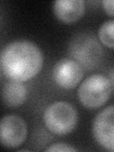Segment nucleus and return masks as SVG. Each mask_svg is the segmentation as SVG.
Masks as SVG:
<instances>
[{
    "label": "nucleus",
    "instance_id": "obj_3",
    "mask_svg": "<svg viewBox=\"0 0 114 152\" xmlns=\"http://www.w3.org/2000/svg\"><path fill=\"white\" fill-rule=\"evenodd\" d=\"M113 83L103 74H93L81 84L78 98L87 108L95 109L106 104L110 98Z\"/></svg>",
    "mask_w": 114,
    "mask_h": 152
},
{
    "label": "nucleus",
    "instance_id": "obj_9",
    "mask_svg": "<svg viewBox=\"0 0 114 152\" xmlns=\"http://www.w3.org/2000/svg\"><path fill=\"white\" fill-rule=\"evenodd\" d=\"M27 88L21 82L11 80L4 85L2 99L9 107H18L25 103L27 99Z\"/></svg>",
    "mask_w": 114,
    "mask_h": 152
},
{
    "label": "nucleus",
    "instance_id": "obj_12",
    "mask_svg": "<svg viewBox=\"0 0 114 152\" xmlns=\"http://www.w3.org/2000/svg\"><path fill=\"white\" fill-rule=\"evenodd\" d=\"M103 8L107 14L110 16H113V1L112 0H104L102 2Z\"/></svg>",
    "mask_w": 114,
    "mask_h": 152
},
{
    "label": "nucleus",
    "instance_id": "obj_6",
    "mask_svg": "<svg viewBox=\"0 0 114 152\" xmlns=\"http://www.w3.org/2000/svg\"><path fill=\"white\" fill-rule=\"evenodd\" d=\"M114 108L109 106L100 112L95 117L93 122V135L96 142L107 150L112 152L113 145V131H114Z\"/></svg>",
    "mask_w": 114,
    "mask_h": 152
},
{
    "label": "nucleus",
    "instance_id": "obj_8",
    "mask_svg": "<svg viewBox=\"0 0 114 152\" xmlns=\"http://www.w3.org/2000/svg\"><path fill=\"white\" fill-rule=\"evenodd\" d=\"M53 11L60 21L70 24L83 16L85 4L82 0H57L53 4Z\"/></svg>",
    "mask_w": 114,
    "mask_h": 152
},
{
    "label": "nucleus",
    "instance_id": "obj_7",
    "mask_svg": "<svg viewBox=\"0 0 114 152\" xmlns=\"http://www.w3.org/2000/svg\"><path fill=\"white\" fill-rule=\"evenodd\" d=\"M84 70L77 62L71 59H62L53 66L52 76L59 87L71 89L77 86L83 78Z\"/></svg>",
    "mask_w": 114,
    "mask_h": 152
},
{
    "label": "nucleus",
    "instance_id": "obj_11",
    "mask_svg": "<svg viewBox=\"0 0 114 152\" xmlns=\"http://www.w3.org/2000/svg\"><path fill=\"white\" fill-rule=\"evenodd\" d=\"M46 151H64V152H73L77 151V149L74 148L71 145L65 144V142H56V144L51 145L49 148H47Z\"/></svg>",
    "mask_w": 114,
    "mask_h": 152
},
{
    "label": "nucleus",
    "instance_id": "obj_1",
    "mask_svg": "<svg viewBox=\"0 0 114 152\" xmlns=\"http://www.w3.org/2000/svg\"><path fill=\"white\" fill-rule=\"evenodd\" d=\"M0 63L3 72L10 80L22 83L33 78L40 71L43 54L34 43L14 41L2 50Z\"/></svg>",
    "mask_w": 114,
    "mask_h": 152
},
{
    "label": "nucleus",
    "instance_id": "obj_5",
    "mask_svg": "<svg viewBox=\"0 0 114 152\" xmlns=\"http://www.w3.org/2000/svg\"><path fill=\"white\" fill-rule=\"evenodd\" d=\"M27 133V124L20 116L7 115L0 119V145L4 147L15 148L21 145Z\"/></svg>",
    "mask_w": 114,
    "mask_h": 152
},
{
    "label": "nucleus",
    "instance_id": "obj_10",
    "mask_svg": "<svg viewBox=\"0 0 114 152\" xmlns=\"http://www.w3.org/2000/svg\"><path fill=\"white\" fill-rule=\"evenodd\" d=\"M113 30H114V21L108 20L104 22L101 26L99 30V39L103 43V45L113 49L114 48V42H113Z\"/></svg>",
    "mask_w": 114,
    "mask_h": 152
},
{
    "label": "nucleus",
    "instance_id": "obj_2",
    "mask_svg": "<svg viewBox=\"0 0 114 152\" xmlns=\"http://www.w3.org/2000/svg\"><path fill=\"white\" fill-rule=\"evenodd\" d=\"M43 120L50 132L65 135L73 131L77 126L78 114L69 103L55 102L45 109Z\"/></svg>",
    "mask_w": 114,
    "mask_h": 152
},
{
    "label": "nucleus",
    "instance_id": "obj_4",
    "mask_svg": "<svg viewBox=\"0 0 114 152\" xmlns=\"http://www.w3.org/2000/svg\"><path fill=\"white\" fill-rule=\"evenodd\" d=\"M70 55L77 63L88 69L96 66L102 58V48L93 35L81 33L76 35L69 45Z\"/></svg>",
    "mask_w": 114,
    "mask_h": 152
}]
</instances>
